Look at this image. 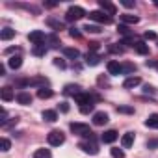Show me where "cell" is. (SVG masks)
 I'll list each match as a JSON object with an SVG mask.
<instances>
[{
    "label": "cell",
    "instance_id": "obj_1",
    "mask_svg": "<svg viewBox=\"0 0 158 158\" xmlns=\"http://www.w3.org/2000/svg\"><path fill=\"white\" fill-rule=\"evenodd\" d=\"M74 101H76L78 106H80V112L82 114H89L95 108V97L89 95V93H78L74 97Z\"/></svg>",
    "mask_w": 158,
    "mask_h": 158
},
{
    "label": "cell",
    "instance_id": "obj_2",
    "mask_svg": "<svg viewBox=\"0 0 158 158\" xmlns=\"http://www.w3.org/2000/svg\"><path fill=\"white\" fill-rule=\"evenodd\" d=\"M71 132L76 134V136H82V138H93V132L89 128V125L86 123H71Z\"/></svg>",
    "mask_w": 158,
    "mask_h": 158
},
{
    "label": "cell",
    "instance_id": "obj_3",
    "mask_svg": "<svg viewBox=\"0 0 158 158\" xmlns=\"http://www.w3.org/2000/svg\"><path fill=\"white\" fill-rule=\"evenodd\" d=\"M84 15H86V11H84L80 6H71V8L67 10V13H65V21L73 23V21H78V19H82Z\"/></svg>",
    "mask_w": 158,
    "mask_h": 158
},
{
    "label": "cell",
    "instance_id": "obj_4",
    "mask_svg": "<svg viewBox=\"0 0 158 158\" xmlns=\"http://www.w3.org/2000/svg\"><path fill=\"white\" fill-rule=\"evenodd\" d=\"M47 141H48V145H52V147H60V145L65 141V136H63L61 130H50L48 136H47Z\"/></svg>",
    "mask_w": 158,
    "mask_h": 158
},
{
    "label": "cell",
    "instance_id": "obj_5",
    "mask_svg": "<svg viewBox=\"0 0 158 158\" xmlns=\"http://www.w3.org/2000/svg\"><path fill=\"white\" fill-rule=\"evenodd\" d=\"M48 37L41 32V30H34V32H30L28 34V41L30 43H34V47H37V45H45V41H47Z\"/></svg>",
    "mask_w": 158,
    "mask_h": 158
},
{
    "label": "cell",
    "instance_id": "obj_6",
    "mask_svg": "<svg viewBox=\"0 0 158 158\" xmlns=\"http://www.w3.org/2000/svg\"><path fill=\"white\" fill-rule=\"evenodd\" d=\"M89 19L95 21V23H99V24H110L112 23V17L106 15V13H102V11H91L89 13Z\"/></svg>",
    "mask_w": 158,
    "mask_h": 158
},
{
    "label": "cell",
    "instance_id": "obj_7",
    "mask_svg": "<svg viewBox=\"0 0 158 158\" xmlns=\"http://www.w3.org/2000/svg\"><path fill=\"white\" fill-rule=\"evenodd\" d=\"M80 149L84 152H88V154H97L99 152V147H97V143H95L93 138H89V141H82L80 143Z\"/></svg>",
    "mask_w": 158,
    "mask_h": 158
},
{
    "label": "cell",
    "instance_id": "obj_8",
    "mask_svg": "<svg viewBox=\"0 0 158 158\" xmlns=\"http://www.w3.org/2000/svg\"><path fill=\"white\" fill-rule=\"evenodd\" d=\"M108 121H110V117H108L106 112H95V114H93V123H95L97 127H102V125H106Z\"/></svg>",
    "mask_w": 158,
    "mask_h": 158
},
{
    "label": "cell",
    "instance_id": "obj_9",
    "mask_svg": "<svg viewBox=\"0 0 158 158\" xmlns=\"http://www.w3.org/2000/svg\"><path fill=\"white\" fill-rule=\"evenodd\" d=\"M99 6H101V10H102V11H106L110 17L117 13V8H115L112 2H106V0H99Z\"/></svg>",
    "mask_w": 158,
    "mask_h": 158
},
{
    "label": "cell",
    "instance_id": "obj_10",
    "mask_svg": "<svg viewBox=\"0 0 158 158\" xmlns=\"http://www.w3.org/2000/svg\"><path fill=\"white\" fill-rule=\"evenodd\" d=\"M108 73L110 74H114V76H117V74H123V65L119 63V61H108Z\"/></svg>",
    "mask_w": 158,
    "mask_h": 158
},
{
    "label": "cell",
    "instance_id": "obj_11",
    "mask_svg": "<svg viewBox=\"0 0 158 158\" xmlns=\"http://www.w3.org/2000/svg\"><path fill=\"white\" fill-rule=\"evenodd\" d=\"M139 84H141L139 76H128L127 80L123 82V88H125V89H132V88H136V86H139Z\"/></svg>",
    "mask_w": 158,
    "mask_h": 158
},
{
    "label": "cell",
    "instance_id": "obj_12",
    "mask_svg": "<svg viewBox=\"0 0 158 158\" xmlns=\"http://www.w3.org/2000/svg\"><path fill=\"white\" fill-rule=\"evenodd\" d=\"M32 95L30 93H26V91H21L19 95H17V102L19 104H24V106H28V104H32Z\"/></svg>",
    "mask_w": 158,
    "mask_h": 158
},
{
    "label": "cell",
    "instance_id": "obj_13",
    "mask_svg": "<svg viewBox=\"0 0 158 158\" xmlns=\"http://www.w3.org/2000/svg\"><path fill=\"white\" fill-rule=\"evenodd\" d=\"M13 37H15V30L13 28H10V26L2 28V32H0V39H2V41H10Z\"/></svg>",
    "mask_w": 158,
    "mask_h": 158
},
{
    "label": "cell",
    "instance_id": "obj_14",
    "mask_svg": "<svg viewBox=\"0 0 158 158\" xmlns=\"http://www.w3.org/2000/svg\"><path fill=\"white\" fill-rule=\"evenodd\" d=\"M0 97H2V101H6V102L15 99V95H13V89H11V88H8V86L0 89Z\"/></svg>",
    "mask_w": 158,
    "mask_h": 158
},
{
    "label": "cell",
    "instance_id": "obj_15",
    "mask_svg": "<svg viewBox=\"0 0 158 158\" xmlns=\"http://www.w3.org/2000/svg\"><path fill=\"white\" fill-rule=\"evenodd\" d=\"M134 50H136L138 54L145 56V54H149V45H147V43H143V41H136V45H134Z\"/></svg>",
    "mask_w": 158,
    "mask_h": 158
},
{
    "label": "cell",
    "instance_id": "obj_16",
    "mask_svg": "<svg viewBox=\"0 0 158 158\" xmlns=\"http://www.w3.org/2000/svg\"><path fill=\"white\" fill-rule=\"evenodd\" d=\"M117 138H119V136H117L115 130H106V132L102 134V141H104V143H114Z\"/></svg>",
    "mask_w": 158,
    "mask_h": 158
},
{
    "label": "cell",
    "instance_id": "obj_17",
    "mask_svg": "<svg viewBox=\"0 0 158 158\" xmlns=\"http://www.w3.org/2000/svg\"><path fill=\"white\" fill-rule=\"evenodd\" d=\"M132 143H134V132H127V134L121 138V145H123L125 149H128V147H132Z\"/></svg>",
    "mask_w": 158,
    "mask_h": 158
},
{
    "label": "cell",
    "instance_id": "obj_18",
    "mask_svg": "<svg viewBox=\"0 0 158 158\" xmlns=\"http://www.w3.org/2000/svg\"><path fill=\"white\" fill-rule=\"evenodd\" d=\"M145 127H149V128H158V114H151V115L145 119Z\"/></svg>",
    "mask_w": 158,
    "mask_h": 158
},
{
    "label": "cell",
    "instance_id": "obj_19",
    "mask_svg": "<svg viewBox=\"0 0 158 158\" xmlns=\"http://www.w3.org/2000/svg\"><path fill=\"white\" fill-rule=\"evenodd\" d=\"M99 61H101V56H99V54L88 52V56H86V63H88V65H99Z\"/></svg>",
    "mask_w": 158,
    "mask_h": 158
},
{
    "label": "cell",
    "instance_id": "obj_20",
    "mask_svg": "<svg viewBox=\"0 0 158 158\" xmlns=\"http://www.w3.org/2000/svg\"><path fill=\"white\" fill-rule=\"evenodd\" d=\"M63 93H65V95H74V97H76L78 93H82V91H80V86H76V84L73 86V84H69V86H65Z\"/></svg>",
    "mask_w": 158,
    "mask_h": 158
},
{
    "label": "cell",
    "instance_id": "obj_21",
    "mask_svg": "<svg viewBox=\"0 0 158 158\" xmlns=\"http://www.w3.org/2000/svg\"><path fill=\"white\" fill-rule=\"evenodd\" d=\"M121 21L127 23V24H138V23H139V17H136V15H128V13H123V15H121Z\"/></svg>",
    "mask_w": 158,
    "mask_h": 158
},
{
    "label": "cell",
    "instance_id": "obj_22",
    "mask_svg": "<svg viewBox=\"0 0 158 158\" xmlns=\"http://www.w3.org/2000/svg\"><path fill=\"white\" fill-rule=\"evenodd\" d=\"M52 95H54V93H52L50 88H39V89H37V97H39V99H50Z\"/></svg>",
    "mask_w": 158,
    "mask_h": 158
},
{
    "label": "cell",
    "instance_id": "obj_23",
    "mask_svg": "<svg viewBox=\"0 0 158 158\" xmlns=\"http://www.w3.org/2000/svg\"><path fill=\"white\" fill-rule=\"evenodd\" d=\"M43 119L48 121V123H54V121L58 119V114H56L54 110H45V112H43Z\"/></svg>",
    "mask_w": 158,
    "mask_h": 158
},
{
    "label": "cell",
    "instance_id": "obj_24",
    "mask_svg": "<svg viewBox=\"0 0 158 158\" xmlns=\"http://www.w3.org/2000/svg\"><path fill=\"white\" fill-rule=\"evenodd\" d=\"M63 54H65L69 60H76V58H80V52H78V48H63Z\"/></svg>",
    "mask_w": 158,
    "mask_h": 158
},
{
    "label": "cell",
    "instance_id": "obj_25",
    "mask_svg": "<svg viewBox=\"0 0 158 158\" xmlns=\"http://www.w3.org/2000/svg\"><path fill=\"white\" fill-rule=\"evenodd\" d=\"M8 63H10L11 69H19V67L23 65V58H21V56H13V58H10Z\"/></svg>",
    "mask_w": 158,
    "mask_h": 158
},
{
    "label": "cell",
    "instance_id": "obj_26",
    "mask_svg": "<svg viewBox=\"0 0 158 158\" xmlns=\"http://www.w3.org/2000/svg\"><path fill=\"white\" fill-rule=\"evenodd\" d=\"M34 158H52V154H50L48 149H37L34 152Z\"/></svg>",
    "mask_w": 158,
    "mask_h": 158
},
{
    "label": "cell",
    "instance_id": "obj_27",
    "mask_svg": "<svg viewBox=\"0 0 158 158\" xmlns=\"http://www.w3.org/2000/svg\"><path fill=\"white\" fill-rule=\"evenodd\" d=\"M47 50H48V48H47V45H37V47H34V50H32V52H34V56H45V54H47Z\"/></svg>",
    "mask_w": 158,
    "mask_h": 158
},
{
    "label": "cell",
    "instance_id": "obj_28",
    "mask_svg": "<svg viewBox=\"0 0 158 158\" xmlns=\"http://www.w3.org/2000/svg\"><path fill=\"white\" fill-rule=\"evenodd\" d=\"M0 147H2V151H4V152H8V151H10V147H11V141H10L8 138H2V139H0Z\"/></svg>",
    "mask_w": 158,
    "mask_h": 158
},
{
    "label": "cell",
    "instance_id": "obj_29",
    "mask_svg": "<svg viewBox=\"0 0 158 158\" xmlns=\"http://www.w3.org/2000/svg\"><path fill=\"white\" fill-rule=\"evenodd\" d=\"M84 30H86V32H89V34H99V32H101V28H99V26H95V24H86V26H84Z\"/></svg>",
    "mask_w": 158,
    "mask_h": 158
},
{
    "label": "cell",
    "instance_id": "obj_30",
    "mask_svg": "<svg viewBox=\"0 0 158 158\" xmlns=\"http://www.w3.org/2000/svg\"><path fill=\"white\" fill-rule=\"evenodd\" d=\"M48 26H52L54 30H61V28H63V24L58 23V21H54V19H48Z\"/></svg>",
    "mask_w": 158,
    "mask_h": 158
},
{
    "label": "cell",
    "instance_id": "obj_31",
    "mask_svg": "<svg viewBox=\"0 0 158 158\" xmlns=\"http://www.w3.org/2000/svg\"><path fill=\"white\" fill-rule=\"evenodd\" d=\"M112 156H114V158H125V152H123L121 149L114 147V149H112Z\"/></svg>",
    "mask_w": 158,
    "mask_h": 158
},
{
    "label": "cell",
    "instance_id": "obj_32",
    "mask_svg": "<svg viewBox=\"0 0 158 158\" xmlns=\"http://www.w3.org/2000/svg\"><path fill=\"white\" fill-rule=\"evenodd\" d=\"M69 34H71V37H74V39H80V35H82L78 28H71V30H69Z\"/></svg>",
    "mask_w": 158,
    "mask_h": 158
},
{
    "label": "cell",
    "instance_id": "obj_33",
    "mask_svg": "<svg viewBox=\"0 0 158 158\" xmlns=\"http://www.w3.org/2000/svg\"><path fill=\"white\" fill-rule=\"evenodd\" d=\"M117 112H121V114H134V108H128V106H119V108H117Z\"/></svg>",
    "mask_w": 158,
    "mask_h": 158
},
{
    "label": "cell",
    "instance_id": "obj_34",
    "mask_svg": "<svg viewBox=\"0 0 158 158\" xmlns=\"http://www.w3.org/2000/svg\"><path fill=\"white\" fill-rule=\"evenodd\" d=\"M136 71V67L132 65V63H127V65H123V73H134Z\"/></svg>",
    "mask_w": 158,
    "mask_h": 158
},
{
    "label": "cell",
    "instance_id": "obj_35",
    "mask_svg": "<svg viewBox=\"0 0 158 158\" xmlns=\"http://www.w3.org/2000/svg\"><path fill=\"white\" fill-rule=\"evenodd\" d=\"M48 41L52 43V47H58V45H60V41H58V37H56V35H50V37H48Z\"/></svg>",
    "mask_w": 158,
    "mask_h": 158
},
{
    "label": "cell",
    "instance_id": "obj_36",
    "mask_svg": "<svg viewBox=\"0 0 158 158\" xmlns=\"http://www.w3.org/2000/svg\"><path fill=\"white\" fill-rule=\"evenodd\" d=\"M143 37H145V39H156V34H154V32H145Z\"/></svg>",
    "mask_w": 158,
    "mask_h": 158
},
{
    "label": "cell",
    "instance_id": "obj_37",
    "mask_svg": "<svg viewBox=\"0 0 158 158\" xmlns=\"http://www.w3.org/2000/svg\"><path fill=\"white\" fill-rule=\"evenodd\" d=\"M117 30H119V32H121V34H128V28H127V26H125V24H121V26H119V28H117Z\"/></svg>",
    "mask_w": 158,
    "mask_h": 158
},
{
    "label": "cell",
    "instance_id": "obj_38",
    "mask_svg": "<svg viewBox=\"0 0 158 158\" xmlns=\"http://www.w3.org/2000/svg\"><path fill=\"white\" fill-rule=\"evenodd\" d=\"M156 145H158V139H154V141H149V143H147V147H149V149H152V147H156Z\"/></svg>",
    "mask_w": 158,
    "mask_h": 158
},
{
    "label": "cell",
    "instance_id": "obj_39",
    "mask_svg": "<svg viewBox=\"0 0 158 158\" xmlns=\"http://www.w3.org/2000/svg\"><path fill=\"white\" fill-rule=\"evenodd\" d=\"M110 50H112V52H123L121 47H110Z\"/></svg>",
    "mask_w": 158,
    "mask_h": 158
},
{
    "label": "cell",
    "instance_id": "obj_40",
    "mask_svg": "<svg viewBox=\"0 0 158 158\" xmlns=\"http://www.w3.org/2000/svg\"><path fill=\"white\" fill-rule=\"evenodd\" d=\"M54 63H56V65H58V67H61V69H63V67H65V61H61V60H56V61H54Z\"/></svg>",
    "mask_w": 158,
    "mask_h": 158
},
{
    "label": "cell",
    "instance_id": "obj_41",
    "mask_svg": "<svg viewBox=\"0 0 158 158\" xmlns=\"http://www.w3.org/2000/svg\"><path fill=\"white\" fill-rule=\"evenodd\" d=\"M61 112H69V104L67 102H61Z\"/></svg>",
    "mask_w": 158,
    "mask_h": 158
},
{
    "label": "cell",
    "instance_id": "obj_42",
    "mask_svg": "<svg viewBox=\"0 0 158 158\" xmlns=\"http://www.w3.org/2000/svg\"><path fill=\"white\" fill-rule=\"evenodd\" d=\"M123 4H125L127 8H132V6H134V2H130V0H123Z\"/></svg>",
    "mask_w": 158,
    "mask_h": 158
},
{
    "label": "cell",
    "instance_id": "obj_43",
    "mask_svg": "<svg viewBox=\"0 0 158 158\" xmlns=\"http://www.w3.org/2000/svg\"><path fill=\"white\" fill-rule=\"evenodd\" d=\"M6 74V67L4 65H0V76H4Z\"/></svg>",
    "mask_w": 158,
    "mask_h": 158
},
{
    "label": "cell",
    "instance_id": "obj_44",
    "mask_svg": "<svg viewBox=\"0 0 158 158\" xmlns=\"http://www.w3.org/2000/svg\"><path fill=\"white\" fill-rule=\"evenodd\" d=\"M147 65H151V67H156V69H158V61H147Z\"/></svg>",
    "mask_w": 158,
    "mask_h": 158
},
{
    "label": "cell",
    "instance_id": "obj_45",
    "mask_svg": "<svg viewBox=\"0 0 158 158\" xmlns=\"http://www.w3.org/2000/svg\"><path fill=\"white\" fill-rule=\"evenodd\" d=\"M89 45H91V50H97L99 48V43H89Z\"/></svg>",
    "mask_w": 158,
    "mask_h": 158
},
{
    "label": "cell",
    "instance_id": "obj_46",
    "mask_svg": "<svg viewBox=\"0 0 158 158\" xmlns=\"http://www.w3.org/2000/svg\"><path fill=\"white\" fill-rule=\"evenodd\" d=\"M145 91H147V93H149V91H151V93H154V88H151V86H145Z\"/></svg>",
    "mask_w": 158,
    "mask_h": 158
},
{
    "label": "cell",
    "instance_id": "obj_47",
    "mask_svg": "<svg viewBox=\"0 0 158 158\" xmlns=\"http://www.w3.org/2000/svg\"><path fill=\"white\" fill-rule=\"evenodd\" d=\"M154 4H156V6H158V0H156V2H154Z\"/></svg>",
    "mask_w": 158,
    "mask_h": 158
}]
</instances>
